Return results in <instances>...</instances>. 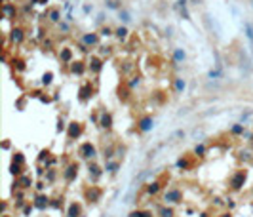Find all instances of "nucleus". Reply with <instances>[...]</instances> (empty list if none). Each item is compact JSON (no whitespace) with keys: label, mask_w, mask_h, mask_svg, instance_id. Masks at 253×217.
<instances>
[{"label":"nucleus","mask_w":253,"mask_h":217,"mask_svg":"<svg viewBox=\"0 0 253 217\" xmlns=\"http://www.w3.org/2000/svg\"><path fill=\"white\" fill-rule=\"evenodd\" d=\"M69 215H71V217H78V206H71Z\"/></svg>","instance_id":"obj_14"},{"label":"nucleus","mask_w":253,"mask_h":217,"mask_svg":"<svg viewBox=\"0 0 253 217\" xmlns=\"http://www.w3.org/2000/svg\"><path fill=\"white\" fill-rule=\"evenodd\" d=\"M148 192H152V194H154V192H158V183H152L150 187H148Z\"/></svg>","instance_id":"obj_16"},{"label":"nucleus","mask_w":253,"mask_h":217,"mask_svg":"<svg viewBox=\"0 0 253 217\" xmlns=\"http://www.w3.org/2000/svg\"><path fill=\"white\" fill-rule=\"evenodd\" d=\"M93 152H95V148L91 147L90 143H86V145L82 147V154H84V156H93Z\"/></svg>","instance_id":"obj_5"},{"label":"nucleus","mask_w":253,"mask_h":217,"mask_svg":"<svg viewBox=\"0 0 253 217\" xmlns=\"http://www.w3.org/2000/svg\"><path fill=\"white\" fill-rule=\"evenodd\" d=\"M152 126H154V120H152V118H143L141 124H139V130H141V131H148Z\"/></svg>","instance_id":"obj_2"},{"label":"nucleus","mask_w":253,"mask_h":217,"mask_svg":"<svg viewBox=\"0 0 253 217\" xmlns=\"http://www.w3.org/2000/svg\"><path fill=\"white\" fill-rule=\"evenodd\" d=\"M185 86H187V82H185L183 78H177V80H175V90H177V91H183Z\"/></svg>","instance_id":"obj_7"},{"label":"nucleus","mask_w":253,"mask_h":217,"mask_svg":"<svg viewBox=\"0 0 253 217\" xmlns=\"http://www.w3.org/2000/svg\"><path fill=\"white\" fill-rule=\"evenodd\" d=\"M116 36H118L120 40L126 38V36H128V29H126V27H120V29H116Z\"/></svg>","instance_id":"obj_9"},{"label":"nucleus","mask_w":253,"mask_h":217,"mask_svg":"<svg viewBox=\"0 0 253 217\" xmlns=\"http://www.w3.org/2000/svg\"><path fill=\"white\" fill-rule=\"evenodd\" d=\"M181 198V192L177 191V188H170V191L166 192V200L167 202H179Z\"/></svg>","instance_id":"obj_1"},{"label":"nucleus","mask_w":253,"mask_h":217,"mask_svg":"<svg viewBox=\"0 0 253 217\" xmlns=\"http://www.w3.org/2000/svg\"><path fill=\"white\" fill-rule=\"evenodd\" d=\"M244 27H246V36H247V40H249L251 46H253V23H251V21H246V23H244Z\"/></svg>","instance_id":"obj_3"},{"label":"nucleus","mask_w":253,"mask_h":217,"mask_svg":"<svg viewBox=\"0 0 253 217\" xmlns=\"http://www.w3.org/2000/svg\"><path fill=\"white\" fill-rule=\"evenodd\" d=\"M175 61H177V63L185 61V51H183V50H179V48L175 50Z\"/></svg>","instance_id":"obj_10"},{"label":"nucleus","mask_w":253,"mask_h":217,"mask_svg":"<svg viewBox=\"0 0 253 217\" xmlns=\"http://www.w3.org/2000/svg\"><path fill=\"white\" fill-rule=\"evenodd\" d=\"M11 38H14V42H21V38H23V34H21V31H14V34H11Z\"/></svg>","instance_id":"obj_13"},{"label":"nucleus","mask_w":253,"mask_h":217,"mask_svg":"<svg viewBox=\"0 0 253 217\" xmlns=\"http://www.w3.org/2000/svg\"><path fill=\"white\" fill-rule=\"evenodd\" d=\"M107 170H108V171H116V164H114V162L107 164Z\"/></svg>","instance_id":"obj_19"},{"label":"nucleus","mask_w":253,"mask_h":217,"mask_svg":"<svg viewBox=\"0 0 253 217\" xmlns=\"http://www.w3.org/2000/svg\"><path fill=\"white\" fill-rule=\"evenodd\" d=\"M221 76V71H210V78H217Z\"/></svg>","instance_id":"obj_18"},{"label":"nucleus","mask_w":253,"mask_h":217,"mask_svg":"<svg viewBox=\"0 0 253 217\" xmlns=\"http://www.w3.org/2000/svg\"><path fill=\"white\" fill-rule=\"evenodd\" d=\"M59 27H61L63 31H67V29H69V25H67V23H59Z\"/></svg>","instance_id":"obj_23"},{"label":"nucleus","mask_w":253,"mask_h":217,"mask_svg":"<svg viewBox=\"0 0 253 217\" xmlns=\"http://www.w3.org/2000/svg\"><path fill=\"white\" fill-rule=\"evenodd\" d=\"M90 11H91V6H90V4H88V6H84V14H90Z\"/></svg>","instance_id":"obj_22"},{"label":"nucleus","mask_w":253,"mask_h":217,"mask_svg":"<svg viewBox=\"0 0 253 217\" xmlns=\"http://www.w3.org/2000/svg\"><path fill=\"white\" fill-rule=\"evenodd\" d=\"M162 217H171V211L170 210H162Z\"/></svg>","instance_id":"obj_20"},{"label":"nucleus","mask_w":253,"mask_h":217,"mask_svg":"<svg viewBox=\"0 0 253 217\" xmlns=\"http://www.w3.org/2000/svg\"><path fill=\"white\" fill-rule=\"evenodd\" d=\"M224 217H230V215H224Z\"/></svg>","instance_id":"obj_25"},{"label":"nucleus","mask_w":253,"mask_h":217,"mask_svg":"<svg viewBox=\"0 0 253 217\" xmlns=\"http://www.w3.org/2000/svg\"><path fill=\"white\" fill-rule=\"evenodd\" d=\"M187 4V0H177V6H185Z\"/></svg>","instance_id":"obj_24"},{"label":"nucleus","mask_w":253,"mask_h":217,"mask_svg":"<svg viewBox=\"0 0 253 217\" xmlns=\"http://www.w3.org/2000/svg\"><path fill=\"white\" fill-rule=\"evenodd\" d=\"M232 131H234V133H244V126H234Z\"/></svg>","instance_id":"obj_17"},{"label":"nucleus","mask_w":253,"mask_h":217,"mask_svg":"<svg viewBox=\"0 0 253 217\" xmlns=\"http://www.w3.org/2000/svg\"><path fill=\"white\" fill-rule=\"evenodd\" d=\"M82 40H84V44H88V46H93V44H97V36H95V34H86Z\"/></svg>","instance_id":"obj_4"},{"label":"nucleus","mask_w":253,"mask_h":217,"mask_svg":"<svg viewBox=\"0 0 253 217\" xmlns=\"http://www.w3.org/2000/svg\"><path fill=\"white\" fill-rule=\"evenodd\" d=\"M44 200H46V198H42V196H40V198H38V202H36V206H38V208H42V206H44Z\"/></svg>","instance_id":"obj_21"},{"label":"nucleus","mask_w":253,"mask_h":217,"mask_svg":"<svg viewBox=\"0 0 253 217\" xmlns=\"http://www.w3.org/2000/svg\"><path fill=\"white\" fill-rule=\"evenodd\" d=\"M118 19H120V21H124V23H128V21H131V15L128 14V11H120Z\"/></svg>","instance_id":"obj_8"},{"label":"nucleus","mask_w":253,"mask_h":217,"mask_svg":"<svg viewBox=\"0 0 253 217\" xmlns=\"http://www.w3.org/2000/svg\"><path fill=\"white\" fill-rule=\"evenodd\" d=\"M107 8H110V10H120V6H122V2L120 0H107Z\"/></svg>","instance_id":"obj_6"},{"label":"nucleus","mask_w":253,"mask_h":217,"mask_svg":"<svg viewBox=\"0 0 253 217\" xmlns=\"http://www.w3.org/2000/svg\"><path fill=\"white\" fill-rule=\"evenodd\" d=\"M59 17H61V14H59L57 10H51L50 11V19H51V21H59Z\"/></svg>","instance_id":"obj_12"},{"label":"nucleus","mask_w":253,"mask_h":217,"mask_svg":"<svg viewBox=\"0 0 253 217\" xmlns=\"http://www.w3.org/2000/svg\"><path fill=\"white\" fill-rule=\"evenodd\" d=\"M101 126H103V128H110V116H108V114H103Z\"/></svg>","instance_id":"obj_11"},{"label":"nucleus","mask_w":253,"mask_h":217,"mask_svg":"<svg viewBox=\"0 0 253 217\" xmlns=\"http://www.w3.org/2000/svg\"><path fill=\"white\" fill-rule=\"evenodd\" d=\"M206 152V147L204 145H196V154H204Z\"/></svg>","instance_id":"obj_15"}]
</instances>
